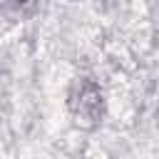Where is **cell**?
Instances as JSON below:
<instances>
[{
  "mask_svg": "<svg viewBox=\"0 0 159 159\" xmlns=\"http://www.w3.org/2000/svg\"><path fill=\"white\" fill-rule=\"evenodd\" d=\"M70 107L77 117L87 119V122H94L99 114H102V92L97 87V82L92 80H77L72 92H70Z\"/></svg>",
  "mask_w": 159,
  "mask_h": 159,
  "instance_id": "obj_1",
  "label": "cell"
}]
</instances>
